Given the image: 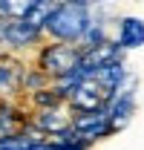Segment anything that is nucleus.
I'll return each mask as SVG.
<instances>
[{
  "label": "nucleus",
  "instance_id": "nucleus-8",
  "mask_svg": "<svg viewBox=\"0 0 144 150\" xmlns=\"http://www.w3.org/2000/svg\"><path fill=\"white\" fill-rule=\"evenodd\" d=\"M40 127H46V130H52V133H64L66 127H69V121H66L61 112H43Z\"/></svg>",
  "mask_w": 144,
  "mask_h": 150
},
{
  "label": "nucleus",
  "instance_id": "nucleus-6",
  "mask_svg": "<svg viewBox=\"0 0 144 150\" xmlns=\"http://www.w3.org/2000/svg\"><path fill=\"white\" fill-rule=\"evenodd\" d=\"M20 81H23V72L15 61H0V95H12L18 93Z\"/></svg>",
  "mask_w": 144,
  "mask_h": 150
},
{
  "label": "nucleus",
  "instance_id": "nucleus-4",
  "mask_svg": "<svg viewBox=\"0 0 144 150\" xmlns=\"http://www.w3.org/2000/svg\"><path fill=\"white\" fill-rule=\"evenodd\" d=\"M72 127H75L78 136H87V139H92V136H104V133L109 130V115L104 110L81 112V115L72 121Z\"/></svg>",
  "mask_w": 144,
  "mask_h": 150
},
{
  "label": "nucleus",
  "instance_id": "nucleus-5",
  "mask_svg": "<svg viewBox=\"0 0 144 150\" xmlns=\"http://www.w3.org/2000/svg\"><path fill=\"white\" fill-rule=\"evenodd\" d=\"M37 26L32 23H26V20H6V26H3V40L9 43V46H26V43H32L37 38Z\"/></svg>",
  "mask_w": 144,
  "mask_h": 150
},
{
  "label": "nucleus",
  "instance_id": "nucleus-3",
  "mask_svg": "<svg viewBox=\"0 0 144 150\" xmlns=\"http://www.w3.org/2000/svg\"><path fill=\"white\" fill-rule=\"evenodd\" d=\"M69 95H72V104H75L78 110L92 112V110H98V107H101V98H104L107 93H104V90L95 84V78L90 75V78H84L81 84H75Z\"/></svg>",
  "mask_w": 144,
  "mask_h": 150
},
{
  "label": "nucleus",
  "instance_id": "nucleus-1",
  "mask_svg": "<svg viewBox=\"0 0 144 150\" xmlns=\"http://www.w3.org/2000/svg\"><path fill=\"white\" fill-rule=\"evenodd\" d=\"M43 29L52 32L61 40H78L90 29V18H87V6L81 3H64V6H52L49 18L43 20Z\"/></svg>",
  "mask_w": 144,
  "mask_h": 150
},
{
  "label": "nucleus",
  "instance_id": "nucleus-7",
  "mask_svg": "<svg viewBox=\"0 0 144 150\" xmlns=\"http://www.w3.org/2000/svg\"><path fill=\"white\" fill-rule=\"evenodd\" d=\"M144 43V23L138 18H124L121 20V46L136 49Z\"/></svg>",
  "mask_w": 144,
  "mask_h": 150
},
{
  "label": "nucleus",
  "instance_id": "nucleus-2",
  "mask_svg": "<svg viewBox=\"0 0 144 150\" xmlns=\"http://www.w3.org/2000/svg\"><path fill=\"white\" fill-rule=\"evenodd\" d=\"M43 69L46 72H55V75H72L81 64V55L72 49V46H49L43 58H40Z\"/></svg>",
  "mask_w": 144,
  "mask_h": 150
}]
</instances>
